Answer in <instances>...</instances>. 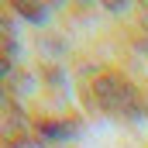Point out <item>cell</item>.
<instances>
[{
  "instance_id": "6da1fadb",
  "label": "cell",
  "mask_w": 148,
  "mask_h": 148,
  "mask_svg": "<svg viewBox=\"0 0 148 148\" xmlns=\"http://www.w3.org/2000/svg\"><path fill=\"white\" fill-rule=\"evenodd\" d=\"M28 131H31V124H28V117L17 110V107H7L3 110V117H0V138L7 145H21L28 138Z\"/></svg>"
},
{
  "instance_id": "7a4b0ae2",
  "label": "cell",
  "mask_w": 148,
  "mask_h": 148,
  "mask_svg": "<svg viewBox=\"0 0 148 148\" xmlns=\"http://www.w3.org/2000/svg\"><path fill=\"white\" fill-rule=\"evenodd\" d=\"M14 10H21V14H31V21H38V14H45L41 7H35V3H17Z\"/></svg>"
},
{
  "instance_id": "3957f363",
  "label": "cell",
  "mask_w": 148,
  "mask_h": 148,
  "mask_svg": "<svg viewBox=\"0 0 148 148\" xmlns=\"http://www.w3.org/2000/svg\"><path fill=\"white\" fill-rule=\"evenodd\" d=\"M7 31H10V21H7V17H3V10H0V35H7Z\"/></svg>"
}]
</instances>
